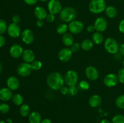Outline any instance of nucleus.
Returning a JSON list of instances; mask_svg holds the SVG:
<instances>
[{
    "mask_svg": "<svg viewBox=\"0 0 124 123\" xmlns=\"http://www.w3.org/2000/svg\"><path fill=\"white\" fill-rule=\"evenodd\" d=\"M10 110V107L6 103H2L0 104V112L3 114L8 113Z\"/></svg>",
    "mask_w": 124,
    "mask_h": 123,
    "instance_id": "f704fd0d",
    "label": "nucleus"
},
{
    "mask_svg": "<svg viewBox=\"0 0 124 123\" xmlns=\"http://www.w3.org/2000/svg\"><path fill=\"white\" fill-rule=\"evenodd\" d=\"M12 90L8 88H3L0 89V100L3 101H8L12 98Z\"/></svg>",
    "mask_w": 124,
    "mask_h": 123,
    "instance_id": "f3484780",
    "label": "nucleus"
},
{
    "mask_svg": "<svg viewBox=\"0 0 124 123\" xmlns=\"http://www.w3.org/2000/svg\"><path fill=\"white\" fill-rule=\"evenodd\" d=\"M99 123H111V122L108 119H102V120L101 121V122Z\"/></svg>",
    "mask_w": 124,
    "mask_h": 123,
    "instance_id": "09e8293b",
    "label": "nucleus"
},
{
    "mask_svg": "<svg viewBox=\"0 0 124 123\" xmlns=\"http://www.w3.org/2000/svg\"><path fill=\"white\" fill-rule=\"evenodd\" d=\"M122 65H123V66H124V59L123 62H122Z\"/></svg>",
    "mask_w": 124,
    "mask_h": 123,
    "instance_id": "5fc2aeb1",
    "label": "nucleus"
},
{
    "mask_svg": "<svg viewBox=\"0 0 124 123\" xmlns=\"http://www.w3.org/2000/svg\"><path fill=\"white\" fill-rule=\"evenodd\" d=\"M6 43V39L2 35H0V48L2 47Z\"/></svg>",
    "mask_w": 124,
    "mask_h": 123,
    "instance_id": "c03bdc74",
    "label": "nucleus"
},
{
    "mask_svg": "<svg viewBox=\"0 0 124 123\" xmlns=\"http://www.w3.org/2000/svg\"><path fill=\"white\" fill-rule=\"evenodd\" d=\"M12 21L13 23L18 24L20 22V17L18 15H15L12 17Z\"/></svg>",
    "mask_w": 124,
    "mask_h": 123,
    "instance_id": "37998d69",
    "label": "nucleus"
},
{
    "mask_svg": "<svg viewBox=\"0 0 124 123\" xmlns=\"http://www.w3.org/2000/svg\"><path fill=\"white\" fill-rule=\"evenodd\" d=\"M19 81L18 78L15 76H10L7 78V88L12 90H16L19 88Z\"/></svg>",
    "mask_w": 124,
    "mask_h": 123,
    "instance_id": "dca6fc26",
    "label": "nucleus"
},
{
    "mask_svg": "<svg viewBox=\"0 0 124 123\" xmlns=\"http://www.w3.org/2000/svg\"><path fill=\"white\" fill-rule=\"evenodd\" d=\"M70 49L71 50V51L73 52V53H77L79 51V49H81V44H79V43L77 42H75L72 44V45L70 47Z\"/></svg>",
    "mask_w": 124,
    "mask_h": 123,
    "instance_id": "c9c22d12",
    "label": "nucleus"
},
{
    "mask_svg": "<svg viewBox=\"0 0 124 123\" xmlns=\"http://www.w3.org/2000/svg\"><path fill=\"white\" fill-rule=\"evenodd\" d=\"M0 123H6V122L3 121H0Z\"/></svg>",
    "mask_w": 124,
    "mask_h": 123,
    "instance_id": "864d4df0",
    "label": "nucleus"
},
{
    "mask_svg": "<svg viewBox=\"0 0 124 123\" xmlns=\"http://www.w3.org/2000/svg\"><path fill=\"white\" fill-rule=\"evenodd\" d=\"M32 71L31 65L29 63H21L17 67V73L23 77H27L30 75Z\"/></svg>",
    "mask_w": 124,
    "mask_h": 123,
    "instance_id": "423d86ee",
    "label": "nucleus"
},
{
    "mask_svg": "<svg viewBox=\"0 0 124 123\" xmlns=\"http://www.w3.org/2000/svg\"><path fill=\"white\" fill-rule=\"evenodd\" d=\"M46 19L48 22L49 23L53 22L54 20V19H55V15L53 14H52V13H48Z\"/></svg>",
    "mask_w": 124,
    "mask_h": 123,
    "instance_id": "4c0bfd02",
    "label": "nucleus"
},
{
    "mask_svg": "<svg viewBox=\"0 0 124 123\" xmlns=\"http://www.w3.org/2000/svg\"><path fill=\"white\" fill-rule=\"evenodd\" d=\"M111 123H124V115H116L111 120Z\"/></svg>",
    "mask_w": 124,
    "mask_h": 123,
    "instance_id": "7c9ffc66",
    "label": "nucleus"
},
{
    "mask_svg": "<svg viewBox=\"0 0 124 123\" xmlns=\"http://www.w3.org/2000/svg\"><path fill=\"white\" fill-rule=\"evenodd\" d=\"M69 30L71 34H79L82 33L84 28V25L79 20H74L70 22L68 25Z\"/></svg>",
    "mask_w": 124,
    "mask_h": 123,
    "instance_id": "0eeeda50",
    "label": "nucleus"
},
{
    "mask_svg": "<svg viewBox=\"0 0 124 123\" xmlns=\"http://www.w3.org/2000/svg\"><path fill=\"white\" fill-rule=\"evenodd\" d=\"M19 113L23 117L29 116L30 113V108L27 104L23 103L21 106H20Z\"/></svg>",
    "mask_w": 124,
    "mask_h": 123,
    "instance_id": "a878e982",
    "label": "nucleus"
},
{
    "mask_svg": "<svg viewBox=\"0 0 124 123\" xmlns=\"http://www.w3.org/2000/svg\"><path fill=\"white\" fill-rule=\"evenodd\" d=\"M104 46L106 51L109 54H116L119 51L118 42L113 37H107L104 41Z\"/></svg>",
    "mask_w": 124,
    "mask_h": 123,
    "instance_id": "20e7f679",
    "label": "nucleus"
},
{
    "mask_svg": "<svg viewBox=\"0 0 124 123\" xmlns=\"http://www.w3.org/2000/svg\"><path fill=\"white\" fill-rule=\"evenodd\" d=\"M64 77L59 72H52L47 76V85L53 90H60L61 88L64 86Z\"/></svg>",
    "mask_w": 124,
    "mask_h": 123,
    "instance_id": "f257e3e1",
    "label": "nucleus"
},
{
    "mask_svg": "<svg viewBox=\"0 0 124 123\" xmlns=\"http://www.w3.org/2000/svg\"><path fill=\"white\" fill-rule=\"evenodd\" d=\"M7 30V23L4 20L0 19V35L4 33Z\"/></svg>",
    "mask_w": 124,
    "mask_h": 123,
    "instance_id": "2f4dec72",
    "label": "nucleus"
},
{
    "mask_svg": "<svg viewBox=\"0 0 124 123\" xmlns=\"http://www.w3.org/2000/svg\"><path fill=\"white\" fill-rule=\"evenodd\" d=\"M104 36L102 33L95 31L92 35V41L96 45H100L104 42Z\"/></svg>",
    "mask_w": 124,
    "mask_h": 123,
    "instance_id": "b1692460",
    "label": "nucleus"
},
{
    "mask_svg": "<svg viewBox=\"0 0 124 123\" xmlns=\"http://www.w3.org/2000/svg\"><path fill=\"white\" fill-rule=\"evenodd\" d=\"M42 121V117L41 114L37 111L31 112L29 116V123H41Z\"/></svg>",
    "mask_w": 124,
    "mask_h": 123,
    "instance_id": "412c9836",
    "label": "nucleus"
},
{
    "mask_svg": "<svg viewBox=\"0 0 124 123\" xmlns=\"http://www.w3.org/2000/svg\"><path fill=\"white\" fill-rule=\"evenodd\" d=\"M102 102V98L99 95H93L90 97L88 100L89 105L92 107H97L101 105Z\"/></svg>",
    "mask_w": 124,
    "mask_h": 123,
    "instance_id": "aec40b11",
    "label": "nucleus"
},
{
    "mask_svg": "<svg viewBox=\"0 0 124 123\" xmlns=\"http://www.w3.org/2000/svg\"><path fill=\"white\" fill-rule=\"evenodd\" d=\"M105 12L107 16L110 19H113V18H116L117 15V9L116 7L113 6H107Z\"/></svg>",
    "mask_w": 124,
    "mask_h": 123,
    "instance_id": "5701e85b",
    "label": "nucleus"
},
{
    "mask_svg": "<svg viewBox=\"0 0 124 123\" xmlns=\"http://www.w3.org/2000/svg\"><path fill=\"white\" fill-rule=\"evenodd\" d=\"M47 12L44 7L41 6H37L34 10V14L35 17L39 20H44L47 16Z\"/></svg>",
    "mask_w": 124,
    "mask_h": 123,
    "instance_id": "a211bd4d",
    "label": "nucleus"
},
{
    "mask_svg": "<svg viewBox=\"0 0 124 123\" xmlns=\"http://www.w3.org/2000/svg\"><path fill=\"white\" fill-rule=\"evenodd\" d=\"M77 13L76 10L71 7H64L59 13V18L64 22H69L73 21L76 18Z\"/></svg>",
    "mask_w": 124,
    "mask_h": 123,
    "instance_id": "f03ea898",
    "label": "nucleus"
},
{
    "mask_svg": "<svg viewBox=\"0 0 124 123\" xmlns=\"http://www.w3.org/2000/svg\"><path fill=\"white\" fill-rule=\"evenodd\" d=\"M94 26L95 27L96 31L101 33L104 32L107 28V20L104 17H99L94 21Z\"/></svg>",
    "mask_w": 124,
    "mask_h": 123,
    "instance_id": "ddd939ff",
    "label": "nucleus"
},
{
    "mask_svg": "<svg viewBox=\"0 0 124 123\" xmlns=\"http://www.w3.org/2000/svg\"><path fill=\"white\" fill-rule=\"evenodd\" d=\"M79 86L81 89L83 90H87L90 89V84L88 82L85 80H82L80 82Z\"/></svg>",
    "mask_w": 124,
    "mask_h": 123,
    "instance_id": "72a5a7b5",
    "label": "nucleus"
},
{
    "mask_svg": "<svg viewBox=\"0 0 124 123\" xmlns=\"http://www.w3.org/2000/svg\"><path fill=\"white\" fill-rule=\"evenodd\" d=\"M117 75L113 73L108 74L104 78V84L108 88L115 87L118 83Z\"/></svg>",
    "mask_w": 124,
    "mask_h": 123,
    "instance_id": "f8f14e48",
    "label": "nucleus"
},
{
    "mask_svg": "<svg viewBox=\"0 0 124 123\" xmlns=\"http://www.w3.org/2000/svg\"><path fill=\"white\" fill-rule=\"evenodd\" d=\"M22 58L24 62L31 63L35 60V54L31 49H25L23 52Z\"/></svg>",
    "mask_w": 124,
    "mask_h": 123,
    "instance_id": "6ab92c4d",
    "label": "nucleus"
},
{
    "mask_svg": "<svg viewBox=\"0 0 124 123\" xmlns=\"http://www.w3.org/2000/svg\"><path fill=\"white\" fill-rule=\"evenodd\" d=\"M64 82L69 86L76 85L78 80V74L75 70H69L64 77Z\"/></svg>",
    "mask_w": 124,
    "mask_h": 123,
    "instance_id": "39448f33",
    "label": "nucleus"
},
{
    "mask_svg": "<svg viewBox=\"0 0 124 123\" xmlns=\"http://www.w3.org/2000/svg\"><path fill=\"white\" fill-rule=\"evenodd\" d=\"M115 104L118 108L124 109V95H121L117 96L115 101Z\"/></svg>",
    "mask_w": 124,
    "mask_h": 123,
    "instance_id": "c85d7f7f",
    "label": "nucleus"
},
{
    "mask_svg": "<svg viewBox=\"0 0 124 123\" xmlns=\"http://www.w3.org/2000/svg\"><path fill=\"white\" fill-rule=\"evenodd\" d=\"M47 7L50 13L54 15L60 13L62 9V4L59 0H50L47 4Z\"/></svg>",
    "mask_w": 124,
    "mask_h": 123,
    "instance_id": "6e6552de",
    "label": "nucleus"
},
{
    "mask_svg": "<svg viewBox=\"0 0 124 123\" xmlns=\"http://www.w3.org/2000/svg\"><path fill=\"white\" fill-rule=\"evenodd\" d=\"M24 51L23 47L21 45L14 44L10 48L9 53L12 57L15 59H18L22 57Z\"/></svg>",
    "mask_w": 124,
    "mask_h": 123,
    "instance_id": "2eb2a0df",
    "label": "nucleus"
},
{
    "mask_svg": "<svg viewBox=\"0 0 124 123\" xmlns=\"http://www.w3.org/2000/svg\"><path fill=\"white\" fill-rule=\"evenodd\" d=\"M119 53L121 55H124V43H122L121 45L119 46Z\"/></svg>",
    "mask_w": 124,
    "mask_h": 123,
    "instance_id": "49530a36",
    "label": "nucleus"
},
{
    "mask_svg": "<svg viewBox=\"0 0 124 123\" xmlns=\"http://www.w3.org/2000/svg\"><path fill=\"white\" fill-rule=\"evenodd\" d=\"M7 123H12V120L10 119V118H7Z\"/></svg>",
    "mask_w": 124,
    "mask_h": 123,
    "instance_id": "8fccbe9b",
    "label": "nucleus"
},
{
    "mask_svg": "<svg viewBox=\"0 0 124 123\" xmlns=\"http://www.w3.org/2000/svg\"><path fill=\"white\" fill-rule=\"evenodd\" d=\"M12 102L16 106H21L24 102V98L21 94H15L12 96Z\"/></svg>",
    "mask_w": 124,
    "mask_h": 123,
    "instance_id": "bb28decb",
    "label": "nucleus"
},
{
    "mask_svg": "<svg viewBox=\"0 0 124 123\" xmlns=\"http://www.w3.org/2000/svg\"><path fill=\"white\" fill-rule=\"evenodd\" d=\"M60 92L62 95H67V94H69V88H67V86H63L61 88Z\"/></svg>",
    "mask_w": 124,
    "mask_h": 123,
    "instance_id": "79ce46f5",
    "label": "nucleus"
},
{
    "mask_svg": "<svg viewBox=\"0 0 124 123\" xmlns=\"http://www.w3.org/2000/svg\"></svg>",
    "mask_w": 124,
    "mask_h": 123,
    "instance_id": "6e6d98bb",
    "label": "nucleus"
},
{
    "mask_svg": "<svg viewBox=\"0 0 124 123\" xmlns=\"http://www.w3.org/2000/svg\"><path fill=\"white\" fill-rule=\"evenodd\" d=\"M63 43L67 47H70L74 43V39L72 34L70 33H66L62 36V38Z\"/></svg>",
    "mask_w": 124,
    "mask_h": 123,
    "instance_id": "4be33fe9",
    "label": "nucleus"
},
{
    "mask_svg": "<svg viewBox=\"0 0 124 123\" xmlns=\"http://www.w3.org/2000/svg\"><path fill=\"white\" fill-rule=\"evenodd\" d=\"M69 30V27H68L67 24L65 23H62L60 24L56 28V31L59 34L64 35V34L66 33Z\"/></svg>",
    "mask_w": 124,
    "mask_h": 123,
    "instance_id": "cd10ccee",
    "label": "nucleus"
},
{
    "mask_svg": "<svg viewBox=\"0 0 124 123\" xmlns=\"http://www.w3.org/2000/svg\"><path fill=\"white\" fill-rule=\"evenodd\" d=\"M7 33L12 38H18L21 34V30L19 25L15 23H11L7 27Z\"/></svg>",
    "mask_w": 124,
    "mask_h": 123,
    "instance_id": "9d476101",
    "label": "nucleus"
},
{
    "mask_svg": "<svg viewBox=\"0 0 124 123\" xmlns=\"http://www.w3.org/2000/svg\"><path fill=\"white\" fill-rule=\"evenodd\" d=\"M25 4L29 6H33L38 2V0H23Z\"/></svg>",
    "mask_w": 124,
    "mask_h": 123,
    "instance_id": "ea45409f",
    "label": "nucleus"
},
{
    "mask_svg": "<svg viewBox=\"0 0 124 123\" xmlns=\"http://www.w3.org/2000/svg\"><path fill=\"white\" fill-rule=\"evenodd\" d=\"M73 55V52L70 48L65 47L61 49L58 54V59L62 62H67L71 60Z\"/></svg>",
    "mask_w": 124,
    "mask_h": 123,
    "instance_id": "1a4fd4ad",
    "label": "nucleus"
},
{
    "mask_svg": "<svg viewBox=\"0 0 124 123\" xmlns=\"http://www.w3.org/2000/svg\"><path fill=\"white\" fill-rule=\"evenodd\" d=\"M118 81L122 84H124V68L120 69L117 74Z\"/></svg>",
    "mask_w": 124,
    "mask_h": 123,
    "instance_id": "473e14b6",
    "label": "nucleus"
},
{
    "mask_svg": "<svg viewBox=\"0 0 124 123\" xmlns=\"http://www.w3.org/2000/svg\"><path fill=\"white\" fill-rule=\"evenodd\" d=\"M41 123H52V121L48 118H45V119H42Z\"/></svg>",
    "mask_w": 124,
    "mask_h": 123,
    "instance_id": "de8ad7c7",
    "label": "nucleus"
},
{
    "mask_svg": "<svg viewBox=\"0 0 124 123\" xmlns=\"http://www.w3.org/2000/svg\"><path fill=\"white\" fill-rule=\"evenodd\" d=\"M86 76L90 80H96L99 78V74L98 69L93 66H88L86 68L85 71Z\"/></svg>",
    "mask_w": 124,
    "mask_h": 123,
    "instance_id": "4468645a",
    "label": "nucleus"
},
{
    "mask_svg": "<svg viewBox=\"0 0 124 123\" xmlns=\"http://www.w3.org/2000/svg\"><path fill=\"white\" fill-rule=\"evenodd\" d=\"M39 1H40L41 2H47V1H49L50 0H39Z\"/></svg>",
    "mask_w": 124,
    "mask_h": 123,
    "instance_id": "603ef678",
    "label": "nucleus"
},
{
    "mask_svg": "<svg viewBox=\"0 0 124 123\" xmlns=\"http://www.w3.org/2000/svg\"><path fill=\"white\" fill-rule=\"evenodd\" d=\"M107 3L105 0H92L90 2L88 8L90 11L94 14H99L105 10Z\"/></svg>",
    "mask_w": 124,
    "mask_h": 123,
    "instance_id": "7ed1b4c3",
    "label": "nucleus"
},
{
    "mask_svg": "<svg viewBox=\"0 0 124 123\" xmlns=\"http://www.w3.org/2000/svg\"><path fill=\"white\" fill-rule=\"evenodd\" d=\"M21 39L23 42L26 45H30L35 40V36L31 31L30 29H25L23 30L21 33Z\"/></svg>",
    "mask_w": 124,
    "mask_h": 123,
    "instance_id": "9b49d317",
    "label": "nucleus"
},
{
    "mask_svg": "<svg viewBox=\"0 0 124 123\" xmlns=\"http://www.w3.org/2000/svg\"><path fill=\"white\" fill-rule=\"evenodd\" d=\"M93 46H94V43L92 40L90 39L84 40L81 43V48L86 51L91 50L93 48Z\"/></svg>",
    "mask_w": 124,
    "mask_h": 123,
    "instance_id": "393cba45",
    "label": "nucleus"
},
{
    "mask_svg": "<svg viewBox=\"0 0 124 123\" xmlns=\"http://www.w3.org/2000/svg\"><path fill=\"white\" fill-rule=\"evenodd\" d=\"M118 28L120 32L124 34V19H122V20L119 22Z\"/></svg>",
    "mask_w": 124,
    "mask_h": 123,
    "instance_id": "58836bf2",
    "label": "nucleus"
},
{
    "mask_svg": "<svg viewBox=\"0 0 124 123\" xmlns=\"http://www.w3.org/2000/svg\"><path fill=\"white\" fill-rule=\"evenodd\" d=\"M78 92V90L76 86H71L69 88V94L72 96H75Z\"/></svg>",
    "mask_w": 124,
    "mask_h": 123,
    "instance_id": "e433bc0d",
    "label": "nucleus"
},
{
    "mask_svg": "<svg viewBox=\"0 0 124 123\" xmlns=\"http://www.w3.org/2000/svg\"><path fill=\"white\" fill-rule=\"evenodd\" d=\"M87 30L88 33H94L96 31V28H95V27L94 26V25H90L87 27Z\"/></svg>",
    "mask_w": 124,
    "mask_h": 123,
    "instance_id": "a19ab883",
    "label": "nucleus"
},
{
    "mask_svg": "<svg viewBox=\"0 0 124 123\" xmlns=\"http://www.w3.org/2000/svg\"><path fill=\"white\" fill-rule=\"evenodd\" d=\"M30 65L32 68V69L35 70V71H38L42 66V62L40 60H35L33 62L30 63Z\"/></svg>",
    "mask_w": 124,
    "mask_h": 123,
    "instance_id": "c756f323",
    "label": "nucleus"
},
{
    "mask_svg": "<svg viewBox=\"0 0 124 123\" xmlns=\"http://www.w3.org/2000/svg\"><path fill=\"white\" fill-rule=\"evenodd\" d=\"M44 22L43 20H39V19H38V20L36 22V26L38 28L42 27L44 26Z\"/></svg>",
    "mask_w": 124,
    "mask_h": 123,
    "instance_id": "a18cd8bd",
    "label": "nucleus"
},
{
    "mask_svg": "<svg viewBox=\"0 0 124 123\" xmlns=\"http://www.w3.org/2000/svg\"><path fill=\"white\" fill-rule=\"evenodd\" d=\"M2 65H1V63H0V74H1V71H2Z\"/></svg>",
    "mask_w": 124,
    "mask_h": 123,
    "instance_id": "3c124183",
    "label": "nucleus"
}]
</instances>
